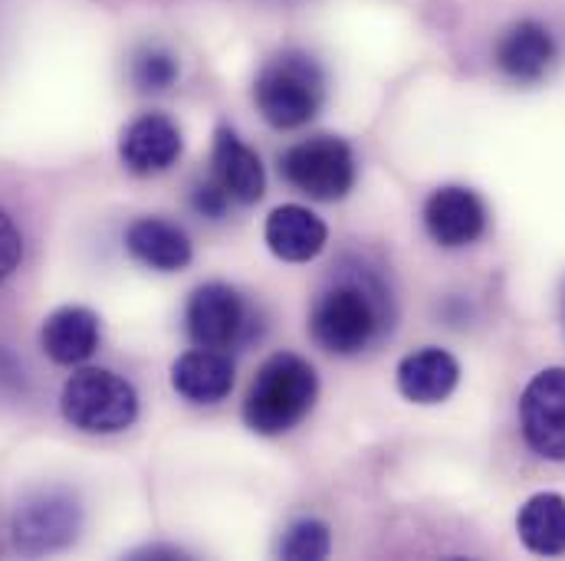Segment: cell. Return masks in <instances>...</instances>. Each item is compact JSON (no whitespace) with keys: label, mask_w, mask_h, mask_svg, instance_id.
Instances as JSON below:
<instances>
[{"label":"cell","mask_w":565,"mask_h":561,"mask_svg":"<svg viewBox=\"0 0 565 561\" xmlns=\"http://www.w3.org/2000/svg\"><path fill=\"white\" fill-rule=\"evenodd\" d=\"M319 395V378L312 365L299 355H274L257 371L247 401H244V421L260 436H280L289 433L296 423L312 411Z\"/></svg>","instance_id":"obj_1"},{"label":"cell","mask_w":565,"mask_h":561,"mask_svg":"<svg viewBox=\"0 0 565 561\" xmlns=\"http://www.w3.org/2000/svg\"><path fill=\"white\" fill-rule=\"evenodd\" d=\"M309 332L322 352L359 355L382 332V299L365 282H339L316 299L309 312Z\"/></svg>","instance_id":"obj_2"},{"label":"cell","mask_w":565,"mask_h":561,"mask_svg":"<svg viewBox=\"0 0 565 561\" xmlns=\"http://www.w3.org/2000/svg\"><path fill=\"white\" fill-rule=\"evenodd\" d=\"M322 99H326L322 69L306 53H282L270 60L254 83V103L274 129L306 126L319 112Z\"/></svg>","instance_id":"obj_3"},{"label":"cell","mask_w":565,"mask_h":561,"mask_svg":"<svg viewBox=\"0 0 565 561\" xmlns=\"http://www.w3.org/2000/svg\"><path fill=\"white\" fill-rule=\"evenodd\" d=\"M60 411L83 433H122L139 418V395L132 381L106 368L76 371L60 395Z\"/></svg>","instance_id":"obj_4"},{"label":"cell","mask_w":565,"mask_h":561,"mask_svg":"<svg viewBox=\"0 0 565 561\" xmlns=\"http://www.w3.org/2000/svg\"><path fill=\"white\" fill-rule=\"evenodd\" d=\"M188 335L198 348L231 352L257 335V315L247 299L227 282H204L191 292L184 309Z\"/></svg>","instance_id":"obj_5"},{"label":"cell","mask_w":565,"mask_h":561,"mask_svg":"<svg viewBox=\"0 0 565 561\" xmlns=\"http://www.w3.org/2000/svg\"><path fill=\"white\" fill-rule=\"evenodd\" d=\"M83 529V506L70 489L50 486L30 493L10 519V539L26 555H50L70 549Z\"/></svg>","instance_id":"obj_6"},{"label":"cell","mask_w":565,"mask_h":561,"mask_svg":"<svg viewBox=\"0 0 565 561\" xmlns=\"http://www.w3.org/2000/svg\"><path fill=\"white\" fill-rule=\"evenodd\" d=\"M280 174L289 187L312 201H342L355 184V154L342 139L316 136L282 151Z\"/></svg>","instance_id":"obj_7"},{"label":"cell","mask_w":565,"mask_h":561,"mask_svg":"<svg viewBox=\"0 0 565 561\" xmlns=\"http://www.w3.org/2000/svg\"><path fill=\"white\" fill-rule=\"evenodd\" d=\"M523 436L543 460L565 463V368L540 371L520 398Z\"/></svg>","instance_id":"obj_8"},{"label":"cell","mask_w":565,"mask_h":561,"mask_svg":"<svg viewBox=\"0 0 565 561\" xmlns=\"http://www.w3.org/2000/svg\"><path fill=\"white\" fill-rule=\"evenodd\" d=\"M424 227L437 247L457 250L483 237L487 230V207L483 201L460 184L437 187L424 204Z\"/></svg>","instance_id":"obj_9"},{"label":"cell","mask_w":565,"mask_h":561,"mask_svg":"<svg viewBox=\"0 0 565 561\" xmlns=\"http://www.w3.org/2000/svg\"><path fill=\"white\" fill-rule=\"evenodd\" d=\"M181 129L161 112H148L136 119L119 141V158L132 174H161L181 158Z\"/></svg>","instance_id":"obj_10"},{"label":"cell","mask_w":565,"mask_h":561,"mask_svg":"<svg viewBox=\"0 0 565 561\" xmlns=\"http://www.w3.org/2000/svg\"><path fill=\"white\" fill-rule=\"evenodd\" d=\"M211 177L237 204H257L267 191V171L254 148H247L231 129H217Z\"/></svg>","instance_id":"obj_11"},{"label":"cell","mask_w":565,"mask_h":561,"mask_svg":"<svg viewBox=\"0 0 565 561\" xmlns=\"http://www.w3.org/2000/svg\"><path fill=\"white\" fill-rule=\"evenodd\" d=\"M267 247L270 253L282 260V263H309L316 260L326 244H329V227L322 217H316L309 207L302 204H282L264 227Z\"/></svg>","instance_id":"obj_12"},{"label":"cell","mask_w":565,"mask_h":561,"mask_svg":"<svg viewBox=\"0 0 565 561\" xmlns=\"http://www.w3.org/2000/svg\"><path fill=\"white\" fill-rule=\"evenodd\" d=\"M99 338H103L99 319L86 305L56 309L53 315H46L43 332H40V345H43L46 358L63 365V368L89 362L99 348Z\"/></svg>","instance_id":"obj_13"},{"label":"cell","mask_w":565,"mask_h":561,"mask_svg":"<svg viewBox=\"0 0 565 561\" xmlns=\"http://www.w3.org/2000/svg\"><path fill=\"white\" fill-rule=\"evenodd\" d=\"M500 73H507L516 83H536L550 73V66L556 63V40L553 33L536 23V20H520L513 23L493 53Z\"/></svg>","instance_id":"obj_14"},{"label":"cell","mask_w":565,"mask_h":561,"mask_svg":"<svg viewBox=\"0 0 565 561\" xmlns=\"http://www.w3.org/2000/svg\"><path fill=\"white\" fill-rule=\"evenodd\" d=\"M171 388L191 404H217L234 388V362L211 348L188 352L171 365Z\"/></svg>","instance_id":"obj_15"},{"label":"cell","mask_w":565,"mask_h":561,"mask_svg":"<svg viewBox=\"0 0 565 561\" xmlns=\"http://www.w3.org/2000/svg\"><path fill=\"white\" fill-rule=\"evenodd\" d=\"M126 250L139 260L141 267L158 273H178L191 263L194 250L188 234L161 217H139L126 230Z\"/></svg>","instance_id":"obj_16"},{"label":"cell","mask_w":565,"mask_h":561,"mask_svg":"<svg viewBox=\"0 0 565 561\" xmlns=\"http://www.w3.org/2000/svg\"><path fill=\"white\" fill-rule=\"evenodd\" d=\"M460 381V365L444 348H422L402 358L398 365V391L412 404H440L454 395Z\"/></svg>","instance_id":"obj_17"},{"label":"cell","mask_w":565,"mask_h":561,"mask_svg":"<svg viewBox=\"0 0 565 561\" xmlns=\"http://www.w3.org/2000/svg\"><path fill=\"white\" fill-rule=\"evenodd\" d=\"M520 542L536 555H563L565 552V496L536 493L516 516Z\"/></svg>","instance_id":"obj_18"},{"label":"cell","mask_w":565,"mask_h":561,"mask_svg":"<svg viewBox=\"0 0 565 561\" xmlns=\"http://www.w3.org/2000/svg\"><path fill=\"white\" fill-rule=\"evenodd\" d=\"M332 536L329 526L319 519H299L286 529L280 542V555L289 561H319L329 555Z\"/></svg>","instance_id":"obj_19"},{"label":"cell","mask_w":565,"mask_h":561,"mask_svg":"<svg viewBox=\"0 0 565 561\" xmlns=\"http://www.w3.org/2000/svg\"><path fill=\"white\" fill-rule=\"evenodd\" d=\"M178 79V63L164 50H145L136 60V83L145 93H161Z\"/></svg>","instance_id":"obj_20"},{"label":"cell","mask_w":565,"mask_h":561,"mask_svg":"<svg viewBox=\"0 0 565 561\" xmlns=\"http://www.w3.org/2000/svg\"><path fill=\"white\" fill-rule=\"evenodd\" d=\"M20 260H23V237H20L17 224L0 211V282L13 277Z\"/></svg>","instance_id":"obj_21"},{"label":"cell","mask_w":565,"mask_h":561,"mask_svg":"<svg viewBox=\"0 0 565 561\" xmlns=\"http://www.w3.org/2000/svg\"><path fill=\"white\" fill-rule=\"evenodd\" d=\"M227 204H231V197L217 187V181L211 177V181H204L201 187H194V207H198V214H204V217H224V211H227Z\"/></svg>","instance_id":"obj_22"},{"label":"cell","mask_w":565,"mask_h":561,"mask_svg":"<svg viewBox=\"0 0 565 561\" xmlns=\"http://www.w3.org/2000/svg\"><path fill=\"white\" fill-rule=\"evenodd\" d=\"M132 559H181V552H178V549H161V546H148V549L136 552Z\"/></svg>","instance_id":"obj_23"}]
</instances>
